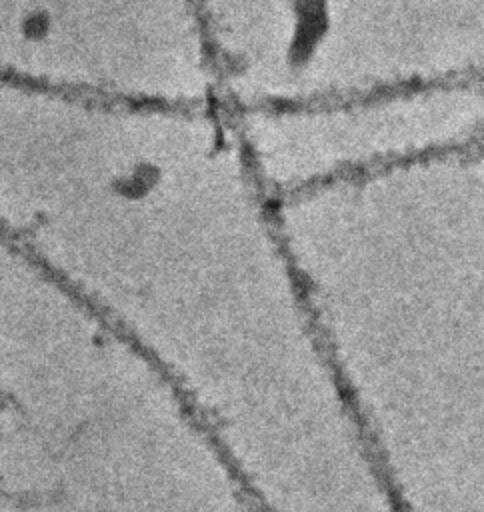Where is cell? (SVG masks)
<instances>
[{"mask_svg":"<svg viewBox=\"0 0 484 512\" xmlns=\"http://www.w3.org/2000/svg\"><path fill=\"white\" fill-rule=\"evenodd\" d=\"M202 438L132 342L0 246V512H188Z\"/></svg>","mask_w":484,"mask_h":512,"instance_id":"2","label":"cell"},{"mask_svg":"<svg viewBox=\"0 0 484 512\" xmlns=\"http://www.w3.org/2000/svg\"><path fill=\"white\" fill-rule=\"evenodd\" d=\"M0 240L148 360L300 314L234 114L0 84Z\"/></svg>","mask_w":484,"mask_h":512,"instance_id":"1","label":"cell"},{"mask_svg":"<svg viewBox=\"0 0 484 512\" xmlns=\"http://www.w3.org/2000/svg\"><path fill=\"white\" fill-rule=\"evenodd\" d=\"M232 114L258 178L280 200L338 178L484 146V76Z\"/></svg>","mask_w":484,"mask_h":512,"instance_id":"3","label":"cell"}]
</instances>
